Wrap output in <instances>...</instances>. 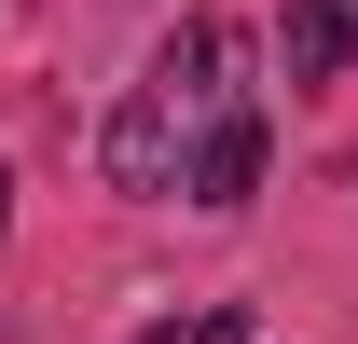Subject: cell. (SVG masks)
<instances>
[{
  "label": "cell",
  "mask_w": 358,
  "mask_h": 344,
  "mask_svg": "<svg viewBox=\"0 0 358 344\" xmlns=\"http://www.w3.org/2000/svg\"><path fill=\"white\" fill-rule=\"evenodd\" d=\"M0 220H14V166H0Z\"/></svg>",
  "instance_id": "5b68a950"
},
{
  "label": "cell",
  "mask_w": 358,
  "mask_h": 344,
  "mask_svg": "<svg viewBox=\"0 0 358 344\" xmlns=\"http://www.w3.org/2000/svg\"><path fill=\"white\" fill-rule=\"evenodd\" d=\"M358 69V0H289V83H345Z\"/></svg>",
  "instance_id": "3957f363"
},
{
  "label": "cell",
  "mask_w": 358,
  "mask_h": 344,
  "mask_svg": "<svg viewBox=\"0 0 358 344\" xmlns=\"http://www.w3.org/2000/svg\"><path fill=\"white\" fill-rule=\"evenodd\" d=\"M138 344H248V303H179V317H152Z\"/></svg>",
  "instance_id": "277c9868"
},
{
  "label": "cell",
  "mask_w": 358,
  "mask_h": 344,
  "mask_svg": "<svg viewBox=\"0 0 358 344\" xmlns=\"http://www.w3.org/2000/svg\"><path fill=\"white\" fill-rule=\"evenodd\" d=\"M248 42H234V14H179L166 42H152V69L124 83V110H110V138H96V166H110V193H179V166L207 152V124L221 110H248Z\"/></svg>",
  "instance_id": "6da1fadb"
},
{
  "label": "cell",
  "mask_w": 358,
  "mask_h": 344,
  "mask_svg": "<svg viewBox=\"0 0 358 344\" xmlns=\"http://www.w3.org/2000/svg\"><path fill=\"white\" fill-rule=\"evenodd\" d=\"M179 193H193V207H248V193H262V110H221L207 152L179 166Z\"/></svg>",
  "instance_id": "7a4b0ae2"
}]
</instances>
